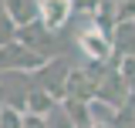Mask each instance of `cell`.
<instances>
[{
  "label": "cell",
  "mask_w": 135,
  "mask_h": 128,
  "mask_svg": "<svg viewBox=\"0 0 135 128\" xmlns=\"http://www.w3.org/2000/svg\"><path fill=\"white\" fill-rule=\"evenodd\" d=\"M57 101L54 98H47L44 91H27V98H24V115H37V118H47V111L54 108Z\"/></svg>",
  "instance_id": "cell-10"
},
{
  "label": "cell",
  "mask_w": 135,
  "mask_h": 128,
  "mask_svg": "<svg viewBox=\"0 0 135 128\" xmlns=\"http://www.w3.org/2000/svg\"><path fill=\"white\" fill-rule=\"evenodd\" d=\"M0 108H3V101H0Z\"/></svg>",
  "instance_id": "cell-16"
},
{
  "label": "cell",
  "mask_w": 135,
  "mask_h": 128,
  "mask_svg": "<svg viewBox=\"0 0 135 128\" xmlns=\"http://www.w3.org/2000/svg\"><path fill=\"white\" fill-rule=\"evenodd\" d=\"M91 27L98 34H105L108 41H112V34L118 27V17H115V0H101L95 3V14H91Z\"/></svg>",
  "instance_id": "cell-8"
},
{
  "label": "cell",
  "mask_w": 135,
  "mask_h": 128,
  "mask_svg": "<svg viewBox=\"0 0 135 128\" xmlns=\"http://www.w3.org/2000/svg\"><path fill=\"white\" fill-rule=\"evenodd\" d=\"M17 44L24 51H31V54H37V57H44V61L57 57V41H54V34H51L41 20L31 24V27H20V31H17Z\"/></svg>",
  "instance_id": "cell-3"
},
{
  "label": "cell",
  "mask_w": 135,
  "mask_h": 128,
  "mask_svg": "<svg viewBox=\"0 0 135 128\" xmlns=\"http://www.w3.org/2000/svg\"><path fill=\"white\" fill-rule=\"evenodd\" d=\"M88 115H91V125H105V128H112L115 118H118L115 108H108V105H101V101H88Z\"/></svg>",
  "instance_id": "cell-11"
},
{
  "label": "cell",
  "mask_w": 135,
  "mask_h": 128,
  "mask_svg": "<svg viewBox=\"0 0 135 128\" xmlns=\"http://www.w3.org/2000/svg\"><path fill=\"white\" fill-rule=\"evenodd\" d=\"M78 51H81L88 61H98V64H112V57H115L112 41H108L105 34H98L95 27L81 31V37H78Z\"/></svg>",
  "instance_id": "cell-5"
},
{
  "label": "cell",
  "mask_w": 135,
  "mask_h": 128,
  "mask_svg": "<svg viewBox=\"0 0 135 128\" xmlns=\"http://www.w3.org/2000/svg\"><path fill=\"white\" fill-rule=\"evenodd\" d=\"M3 10L10 17V24L20 31V27H31L41 20V0H7Z\"/></svg>",
  "instance_id": "cell-6"
},
{
  "label": "cell",
  "mask_w": 135,
  "mask_h": 128,
  "mask_svg": "<svg viewBox=\"0 0 135 128\" xmlns=\"http://www.w3.org/2000/svg\"><path fill=\"white\" fill-rule=\"evenodd\" d=\"M17 41V27L10 24V17L3 10V3H0V47H7V44H14Z\"/></svg>",
  "instance_id": "cell-12"
},
{
  "label": "cell",
  "mask_w": 135,
  "mask_h": 128,
  "mask_svg": "<svg viewBox=\"0 0 135 128\" xmlns=\"http://www.w3.org/2000/svg\"><path fill=\"white\" fill-rule=\"evenodd\" d=\"M71 20V0H41V24L51 34H57Z\"/></svg>",
  "instance_id": "cell-7"
},
{
  "label": "cell",
  "mask_w": 135,
  "mask_h": 128,
  "mask_svg": "<svg viewBox=\"0 0 135 128\" xmlns=\"http://www.w3.org/2000/svg\"><path fill=\"white\" fill-rule=\"evenodd\" d=\"M91 128H105V125H91Z\"/></svg>",
  "instance_id": "cell-15"
},
{
  "label": "cell",
  "mask_w": 135,
  "mask_h": 128,
  "mask_svg": "<svg viewBox=\"0 0 135 128\" xmlns=\"http://www.w3.org/2000/svg\"><path fill=\"white\" fill-rule=\"evenodd\" d=\"M20 121H24V115L17 111V108H0V128H20Z\"/></svg>",
  "instance_id": "cell-13"
},
{
  "label": "cell",
  "mask_w": 135,
  "mask_h": 128,
  "mask_svg": "<svg viewBox=\"0 0 135 128\" xmlns=\"http://www.w3.org/2000/svg\"><path fill=\"white\" fill-rule=\"evenodd\" d=\"M20 128H47V125H44V118H37V115H24Z\"/></svg>",
  "instance_id": "cell-14"
},
{
  "label": "cell",
  "mask_w": 135,
  "mask_h": 128,
  "mask_svg": "<svg viewBox=\"0 0 135 128\" xmlns=\"http://www.w3.org/2000/svg\"><path fill=\"white\" fill-rule=\"evenodd\" d=\"M128 98H132V91L125 88V81L115 74V67H108V74H105V78H101V84H98L95 101H101V105H108V108L122 111V108L128 105Z\"/></svg>",
  "instance_id": "cell-4"
},
{
  "label": "cell",
  "mask_w": 135,
  "mask_h": 128,
  "mask_svg": "<svg viewBox=\"0 0 135 128\" xmlns=\"http://www.w3.org/2000/svg\"><path fill=\"white\" fill-rule=\"evenodd\" d=\"M68 71H71V67H68L64 57H51V61H44V64L31 74V88H34V91H44V95L54 98V101H61V98H64Z\"/></svg>",
  "instance_id": "cell-2"
},
{
  "label": "cell",
  "mask_w": 135,
  "mask_h": 128,
  "mask_svg": "<svg viewBox=\"0 0 135 128\" xmlns=\"http://www.w3.org/2000/svg\"><path fill=\"white\" fill-rule=\"evenodd\" d=\"M61 108H64L68 121L74 128H91V115H88V105L84 101H74V98H61Z\"/></svg>",
  "instance_id": "cell-9"
},
{
  "label": "cell",
  "mask_w": 135,
  "mask_h": 128,
  "mask_svg": "<svg viewBox=\"0 0 135 128\" xmlns=\"http://www.w3.org/2000/svg\"><path fill=\"white\" fill-rule=\"evenodd\" d=\"M112 64H98V61H88L84 67H71L68 71V81H64V98H74V101H95L98 95V84L101 78L108 74Z\"/></svg>",
  "instance_id": "cell-1"
}]
</instances>
